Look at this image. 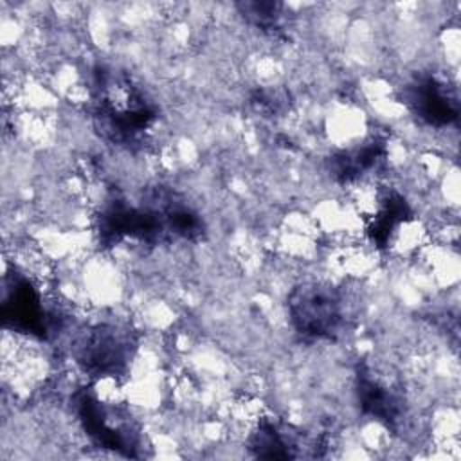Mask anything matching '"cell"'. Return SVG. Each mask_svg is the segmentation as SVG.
<instances>
[{
    "mask_svg": "<svg viewBox=\"0 0 461 461\" xmlns=\"http://www.w3.org/2000/svg\"><path fill=\"white\" fill-rule=\"evenodd\" d=\"M294 326L301 335L312 339H333L346 321V301L330 283H303L288 303Z\"/></svg>",
    "mask_w": 461,
    "mask_h": 461,
    "instance_id": "obj_1",
    "label": "cell"
},
{
    "mask_svg": "<svg viewBox=\"0 0 461 461\" xmlns=\"http://www.w3.org/2000/svg\"><path fill=\"white\" fill-rule=\"evenodd\" d=\"M411 99L418 115L429 121L430 124L448 122L457 113V101L448 92V85L436 77H427L416 83L414 88L411 90Z\"/></svg>",
    "mask_w": 461,
    "mask_h": 461,
    "instance_id": "obj_2",
    "label": "cell"
}]
</instances>
